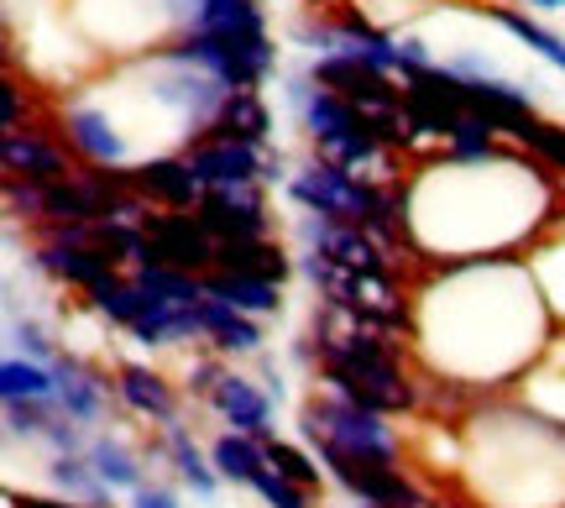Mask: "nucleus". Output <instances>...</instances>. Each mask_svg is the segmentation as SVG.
<instances>
[{"label": "nucleus", "instance_id": "393cba45", "mask_svg": "<svg viewBox=\"0 0 565 508\" xmlns=\"http://www.w3.org/2000/svg\"><path fill=\"white\" fill-rule=\"evenodd\" d=\"M487 17L498 21L503 32H513V38L524 42L529 53H540V59H545V63H555V68H561V74H565V38H555L550 27H540V21H534V17H524V11H508V6H492Z\"/></svg>", "mask_w": 565, "mask_h": 508}, {"label": "nucleus", "instance_id": "a211bd4d", "mask_svg": "<svg viewBox=\"0 0 565 508\" xmlns=\"http://www.w3.org/2000/svg\"><path fill=\"white\" fill-rule=\"evenodd\" d=\"M204 137H231V142H252V147H267L273 142V110L257 89H231L221 105L215 126Z\"/></svg>", "mask_w": 565, "mask_h": 508}, {"label": "nucleus", "instance_id": "7c9ffc66", "mask_svg": "<svg viewBox=\"0 0 565 508\" xmlns=\"http://www.w3.org/2000/svg\"><path fill=\"white\" fill-rule=\"evenodd\" d=\"M6 504L11 508H84V504H74V498H58V493H53V498H42V493H6Z\"/></svg>", "mask_w": 565, "mask_h": 508}, {"label": "nucleus", "instance_id": "dca6fc26", "mask_svg": "<svg viewBox=\"0 0 565 508\" xmlns=\"http://www.w3.org/2000/svg\"><path fill=\"white\" fill-rule=\"evenodd\" d=\"M215 267L221 273H246V278H267V284H288V273L299 257H288V246L273 236H252V242H221L215 246Z\"/></svg>", "mask_w": 565, "mask_h": 508}, {"label": "nucleus", "instance_id": "423d86ee", "mask_svg": "<svg viewBox=\"0 0 565 508\" xmlns=\"http://www.w3.org/2000/svg\"><path fill=\"white\" fill-rule=\"evenodd\" d=\"M32 267L63 288H79V294H95L100 284H110L121 273L100 246L89 242V231H47L38 242V252H32Z\"/></svg>", "mask_w": 565, "mask_h": 508}, {"label": "nucleus", "instance_id": "9d476101", "mask_svg": "<svg viewBox=\"0 0 565 508\" xmlns=\"http://www.w3.org/2000/svg\"><path fill=\"white\" fill-rule=\"evenodd\" d=\"M0 158H6V173H11V179L42 183V189L74 173V168H68V152H63L58 142H47L42 131H32V126H11V131L0 137Z\"/></svg>", "mask_w": 565, "mask_h": 508}, {"label": "nucleus", "instance_id": "4468645a", "mask_svg": "<svg viewBox=\"0 0 565 508\" xmlns=\"http://www.w3.org/2000/svg\"><path fill=\"white\" fill-rule=\"evenodd\" d=\"M53 372H58V409L68 420H79V425L105 420V409H110V383H105L95 367L79 362L74 351H63L58 362H53Z\"/></svg>", "mask_w": 565, "mask_h": 508}, {"label": "nucleus", "instance_id": "f257e3e1", "mask_svg": "<svg viewBox=\"0 0 565 508\" xmlns=\"http://www.w3.org/2000/svg\"><path fill=\"white\" fill-rule=\"evenodd\" d=\"M299 425L303 441L315 446V456L335 451V456H356V462H377V467H398L404 462V441L393 435L387 414L351 404V399L330 393V388H324V399H309L299 409Z\"/></svg>", "mask_w": 565, "mask_h": 508}, {"label": "nucleus", "instance_id": "ddd939ff", "mask_svg": "<svg viewBox=\"0 0 565 508\" xmlns=\"http://www.w3.org/2000/svg\"><path fill=\"white\" fill-rule=\"evenodd\" d=\"M116 399H121L131 414H141V420H158V425H173V420H179V393H173V383L147 362L116 367Z\"/></svg>", "mask_w": 565, "mask_h": 508}, {"label": "nucleus", "instance_id": "0eeeda50", "mask_svg": "<svg viewBox=\"0 0 565 508\" xmlns=\"http://www.w3.org/2000/svg\"><path fill=\"white\" fill-rule=\"evenodd\" d=\"M267 183H231V189H204V200L194 204V215L204 221V231L215 242H252L273 231L267 215Z\"/></svg>", "mask_w": 565, "mask_h": 508}, {"label": "nucleus", "instance_id": "2eb2a0df", "mask_svg": "<svg viewBox=\"0 0 565 508\" xmlns=\"http://www.w3.org/2000/svg\"><path fill=\"white\" fill-rule=\"evenodd\" d=\"M200 330H204V341H210V351H221V357H263V341H267L263 320L242 315V309L225 305V299H210V294H204Z\"/></svg>", "mask_w": 565, "mask_h": 508}, {"label": "nucleus", "instance_id": "5701e85b", "mask_svg": "<svg viewBox=\"0 0 565 508\" xmlns=\"http://www.w3.org/2000/svg\"><path fill=\"white\" fill-rule=\"evenodd\" d=\"M189 32H215V38H267V17L257 0H204Z\"/></svg>", "mask_w": 565, "mask_h": 508}, {"label": "nucleus", "instance_id": "f03ea898", "mask_svg": "<svg viewBox=\"0 0 565 508\" xmlns=\"http://www.w3.org/2000/svg\"><path fill=\"white\" fill-rule=\"evenodd\" d=\"M168 59L194 63L204 74H215L225 89H257L278 68V47L267 38H215V32H183L162 47Z\"/></svg>", "mask_w": 565, "mask_h": 508}, {"label": "nucleus", "instance_id": "39448f33", "mask_svg": "<svg viewBox=\"0 0 565 508\" xmlns=\"http://www.w3.org/2000/svg\"><path fill=\"white\" fill-rule=\"evenodd\" d=\"M147 263L183 267V273H210L215 267V236L204 231L194 210H147Z\"/></svg>", "mask_w": 565, "mask_h": 508}, {"label": "nucleus", "instance_id": "2f4dec72", "mask_svg": "<svg viewBox=\"0 0 565 508\" xmlns=\"http://www.w3.org/2000/svg\"><path fill=\"white\" fill-rule=\"evenodd\" d=\"M11 126H21V89L6 80V131H11Z\"/></svg>", "mask_w": 565, "mask_h": 508}, {"label": "nucleus", "instance_id": "bb28decb", "mask_svg": "<svg viewBox=\"0 0 565 508\" xmlns=\"http://www.w3.org/2000/svg\"><path fill=\"white\" fill-rule=\"evenodd\" d=\"M267 467L282 472L288 483H299V488H320V456H309L303 446H294V441H267Z\"/></svg>", "mask_w": 565, "mask_h": 508}, {"label": "nucleus", "instance_id": "473e14b6", "mask_svg": "<svg viewBox=\"0 0 565 508\" xmlns=\"http://www.w3.org/2000/svg\"><path fill=\"white\" fill-rule=\"evenodd\" d=\"M534 11H565V0H529Z\"/></svg>", "mask_w": 565, "mask_h": 508}, {"label": "nucleus", "instance_id": "f8f14e48", "mask_svg": "<svg viewBox=\"0 0 565 508\" xmlns=\"http://www.w3.org/2000/svg\"><path fill=\"white\" fill-rule=\"evenodd\" d=\"M131 189H137L147 204H162V210H194L204 200V183L189 173V163L179 158H147V163H131Z\"/></svg>", "mask_w": 565, "mask_h": 508}, {"label": "nucleus", "instance_id": "c85d7f7f", "mask_svg": "<svg viewBox=\"0 0 565 508\" xmlns=\"http://www.w3.org/2000/svg\"><path fill=\"white\" fill-rule=\"evenodd\" d=\"M11 341H17V357H32V362H58L63 357L38 320H11Z\"/></svg>", "mask_w": 565, "mask_h": 508}, {"label": "nucleus", "instance_id": "72a5a7b5", "mask_svg": "<svg viewBox=\"0 0 565 508\" xmlns=\"http://www.w3.org/2000/svg\"><path fill=\"white\" fill-rule=\"evenodd\" d=\"M356 508H377V504H356Z\"/></svg>", "mask_w": 565, "mask_h": 508}, {"label": "nucleus", "instance_id": "20e7f679", "mask_svg": "<svg viewBox=\"0 0 565 508\" xmlns=\"http://www.w3.org/2000/svg\"><path fill=\"white\" fill-rule=\"evenodd\" d=\"M309 80L324 84V89H335L341 100H351L356 110H366L372 121L404 126V89H393V80H387L383 68H366V63H356V59L330 53V59L309 63Z\"/></svg>", "mask_w": 565, "mask_h": 508}, {"label": "nucleus", "instance_id": "c756f323", "mask_svg": "<svg viewBox=\"0 0 565 508\" xmlns=\"http://www.w3.org/2000/svg\"><path fill=\"white\" fill-rule=\"evenodd\" d=\"M131 508H179V493H173V488H158V483H147V488L131 493Z\"/></svg>", "mask_w": 565, "mask_h": 508}, {"label": "nucleus", "instance_id": "6e6552de", "mask_svg": "<svg viewBox=\"0 0 565 508\" xmlns=\"http://www.w3.org/2000/svg\"><path fill=\"white\" fill-rule=\"evenodd\" d=\"M320 383L330 388V393L351 399V404L377 409V414H398V409H414V383L404 378V362H383V367L320 362Z\"/></svg>", "mask_w": 565, "mask_h": 508}, {"label": "nucleus", "instance_id": "1a4fd4ad", "mask_svg": "<svg viewBox=\"0 0 565 508\" xmlns=\"http://www.w3.org/2000/svg\"><path fill=\"white\" fill-rule=\"evenodd\" d=\"M63 137L89 168H126V158H131L121 126L110 121V110H100V105H68L63 110Z\"/></svg>", "mask_w": 565, "mask_h": 508}, {"label": "nucleus", "instance_id": "9b49d317", "mask_svg": "<svg viewBox=\"0 0 565 508\" xmlns=\"http://www.w3.org/2000/svg\"><path fill=\"white\" fill-rule=\"evenodd\" d=\"M204 404L215 409L231 430H242V435H257V441H267V435H273V393H267V388H257L246 372H225Z\"/></svg>", "mask_w": 565, "mask_h": 508}, {"label": "nucleus", "instance_id": "b1692460", "mask_svg": "<svg viewBox=\"0 0 565 508\" xmlns=\"http://www.w3.org/2000/svg\"><path fill=\"white\" fill-rule=\"evenodd\" d=\"M89 309L100 315L105 326L131 330L141 320V309H147V294H141V284L131 278V273H116L110 284H100L95 294H89Z\"/></svg>", "mask_w": 565, "mask_h": 508}, {"label": "nucleus", "instance_id": "f3484780", "mask_svg": "<svg viewBox=\"0 0 565 508\" xmlns=\"http://www.w3.org/2000/svg\"><path fill=\"white\" fill-rule=\"evenodd\" d=\"M204 294L236 305L242 315H252V320L282 315V284H267V278H246V273H221V267H210V273H204Z\"/></svg>", "mask_w": 565, "mask_h": 508}, {"label": "nucleus", "instance_id": "7ed1b4c3", "mask_svg": "<svg viewBox=\"0 0 565 508\" xmlns=\"http://www.w3.org/2000/svg\"><path fill=\"white\" fill-rule=\"evenodd\" d=\"M189 173L204 189H231V183H278L282 179V158L273 147H252V142H231V137H194L183 152Z\"/></svg>", "mask_w": 565, "mask_h": 508}, {"label": "nucleus", "instance_id": "cd10ccee", "mask_svg": "<svg viewBox=\"0 0 565 508\" xmlns=\"http://www.w3.org/2000/svg\"><path fill=\"white\" fill-rule=\"evenodd\" d=\"M252 493L263 498L267 508H309V488H299V483H288L282 472L267 467L257 483H252Z\"/></svg>", "mask_w": 565, "mask_h": 508}, {"label": "nucleus", "instance_id": "6ab92c4d", "mask_svg": "<svg viewBox=\"0 0 565 508\" xmlns=\"http://www.w3.org/2000/svg\"><path fill=\"white\" fill-rule=\"evenodd\" d=\"M162 456L173 462L179 483H189L200 498H210V493L221 488V472H215V462H210V451H200V441L189 435V425H183V420L162 425Z\"/></svg>", "mask_w": 565, "mask_h": 508}, {"label": "nucleus", "instance_id": "412c9836", "mask_svg": "<svg viewBox=\"0 0 565 508\" xmlns=\"http://www.w3.org/2000/svg\"><path fill=\"white\" fill-rule=\"evenodd\" d=\"M210 462L221 472V483H236V488H252L267 472V441L257 435H242V430H225L221 441L210 446Z\"/></svg>", "mask_w": 565, "mask_h": 508}, {"label": "nucleus", "instance_id": "4be33fe9", "mask_svg": "<svg viewBox=\"0 0 565 508\" xmlns=\"http://www.w3.org/2000/svg\"><path fill=\"white\" fill-rule=\"evenodd\" d=\"M84 456H89V467L100 472V483L110 493H137V488H147V477H141V456L126 446L121 435H95Z\"/></svg>", "mask_w": 565, "mask_h": 508}, {"label": "nucleus", "instance_id": "aec40b11", "mask_svg": "<svg viewBox=\"0 0 565 508\" xmlns=\"http://www.w3.org/2000/svg\"><path fill=\"white\" fill-rule=\"evenodd\" d=\"M0 399L6 404H58V372L53 362H32V357H6L0 367Z\"/></svg>", "mask_w": 565, "mask_h": 508}, {"label": "nucleus", "instance_id": "a878e982", "mask_svg": "<svg viewBox=\"0 0 565 508\" xmlns=\"http://www.w3.org/2000/svg\"><path fill=\"white\" fill-rule=\"evenodd\" d=\"M508 137L519 147H529L540 163H550L555 173H565V126L555 121H540V116H524V121L508 126Z\"/></svg>", "mask_w": 565, "mask_h": 508}]
</instances>
